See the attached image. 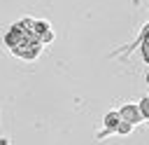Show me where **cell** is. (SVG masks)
Listing matches in <instances>:
<instances>
[{"instance_id": "1", "label": "cell", "mask_w": 149, "mask_h": 145, "mask_svg": "<svg viewBox=\"0 0 149 145\" xmlns=\"http://www.w3.org/2000/svg\"><path fill=\"white\" fill-rule=\"evenodd\" d=\"M42 47H44V42H42L40 37H35V40H28L26 44L16 47L12 54H14V56H19V58H26V61H35V58L42 54Z\"/></svg>"}, {"instance_id": "2", "label": "cell", "mask_w": 149, "mask_h": 145, "mask_svg": "<svg viewBox=\"0 0 149 145\" xmlns=\"http://www.w3.org/2000/svg\"><path fill=\"white\" fill-rule=\"evenodd\" d=\"M119 112H121V119L130 122L133 126L140 124V122H144V115H142V110H140V103H126Z\"/></svg>"}, {"instance_id": "3", "label": "cell", "mask_w": 149, "mask_h": 145, "mask_svg": "<svg viewBox=\"0 0 149 145\" xmlns=\"http://www.w3.org/2000/svg\"><path fill=\"white\" fill-rule=\"evenodd\" d=\"M102 124H105V131L98 136V138H105L107 133H116L119 124H121V112L119 110H109L105 117H102Z\"/></svg>"}, {"instance_id": "4", "label": "cell", "mask_w": 149, "mask_h": 145, "mask_svg": "<svg viewBox=\"0 0 149 145\" xmlns=\"http://www.w3.org/2000/svg\"><path fill=\"white\" fill-rule=\"evenodd\" d=\"M35 28H37V35H40V40L47 44V42H51L54 40V30H51V23L49 21H35Z\"/></svg>"}, {"instance_id": "5", "label": "cell", "mask_w": 149, "mask_h": 145, "mask_svg": "<svg viewBox=\"0 0 149 145\" xmlns=\"http://www.w3.org/2000/svg\"><path fill=\"white\" fill-rule=\"evenodd\" d=\"M140 110H142V115H144V119L149 122V94L140 98Z\"/></svg>"}, {"instance_id": "6", "label": "cell", "mask_w": 149, "mask_h": 145, "mask_svg": "<svg viewBox=\"0 0 149 145\" xmlns=\"http://www.w3.org/2000/svg\"><path fill=\"white\" fill-rule=\"evenodd\" d=\"M133 131V124L130 122H126V119H121V124H119V129H116V133H121V136H126V133H130Z\"/></svg>"}]
</instances>
